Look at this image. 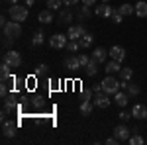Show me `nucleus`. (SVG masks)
Listing matches in <instances>:
<instances>
[{
	"mask_svg": "<svg viewBox=\"0 0 147 145\" xmlns=\"http://www.w3.org/2000/svg\"><path fill=\"white\" fill-rule=\"evenodd\" d=\"M2 32H4V35L6 37H10V39H18L20 35H22V26H20V22H6L4 26H2Z\"/></svg>",
	"mask_w": 147,
	"mask_h": 145,
	"instance_id": "nucleus-1",
	"label": "nucleus"
},
{
	"mask_svg": "<svg viewBox=\"0 0 147 145\" xmlns=\"http://www.w3.org/2000/svg\"><path fill=\"white\" fill-rule=\"evenodd\" d=\"M120 88H122V80H118V78L112 77V75H108V77L102 80V90H104L106 94H116Z\"/></svg>",
	"mask_w": 147,
	"mask_h": 145,
	"instance_id": "nucleus-2",
	"label": "nucleus"
},
{
	"mask_svg": "<svg viewBox=\"0 0 147 145\" xmlns=\"http://www.w3.org/2000/svg\"><path fill=\"white\" fill-rule=\"evenodd\" d=\"M28 6L24 4V6H18V4H12L10 6V16L14 22H26L28 20Z\"/></svg>",
	"mask_w": 147,
	"mask_h": 145,
	"instance_id": "nucleus-3",
	"label": "nucleus"
},
{
	"mask_svg": "<svg viewBox=\"0 0 147 145\" xmlns=\"http://www.w3.org/2000/svg\"><path fill=\"white\" fill-rule=\"evenodd\" d=\"M2 61L8 63L12 69H18L22 65V55H20L18 51H14V49H8V51L4 53V57H2Z\"/></svg>",
	"mask_w": 147,
	"mask_h": 145,
	"instance_id": "nucleus-4",
	"label": "nucleus"
},
{
	"mask_svg": "<svg viewBox=\"0 0 147 145\" xmlns=\"http://www.w3.org/2000/svg\"><path fill=\"white\" fill-rule=\"evenodd\" d=\"M69 43V35H63V34H55L49 37V45L53 49H65Z\"/></svg>",
	"mask_w": 147,
	"mask_h": 145,
	"instance_id": "nucleus-5",
	"label": "nucleus"
},
{
	"mask_svg": "<svg viewBox=\"0 0 147 145\" xmlns=\"http://www.w3.org/2000/svg\"><path fill=\"white\" fill-rule=\"evenodd\" d=\"M108 96H110V94H106L104 90H102V92H96V94H94V104H96L98 108H108V106L112 104V100H110Z\"/></svg>",
	"mask_w": 147,
	"mask_h": 145,
	"instance_id": "nucleus-6",
	"label": "nucleus"
},
{
	"mask_svg": "<svg viewBox=\"0 0 147 145\" xmlns=\"http://www.w3.org/2000/svg\"><path fill=\"white\" fill-rule=\"evenodd\" d=\"M84 34H86V30H84V26H82V24H79V26H71V28H69V32H67L69 39H77V41H79Z\"/></svg>",
	"mask_w": 147,
	"mask_h": 145,
	"instance_id": "nucleus-7",
	"label": "nucleus"
},
{
	"mask_svg": "<svg viewBox=\"0 0 147 145\" xmlns=\"http://www.w3.org/2000/svg\"><path fill=\"white\" fill-rule=\"evenodd\" d=\"M129 134H131V129H129L127 125H124V123L114 127V135H116L120 141H127V139H129Z\"/></svg>",
	"mask_w": 147,
	"mask_h": 145,
	"instance_id": "nucleus-8",
	"label": "nucleus"
},
{
	"mask_svg": "<svg viewBox=\"0 0 147 145\" xmlns=\"http://www.w3.org/2000/svg\"><path fill=\"white\" fill-rule=\"evenodd\" d=\"M131 118H136V120H145L147 118V106L136 104V106L131 108Z\"/></svg>",
	"mask_w": 147,
	"mask_h": 145,
	"instance_id": "nucleus-9",
	"label": "nucleus"
},
{
	"mask_svg": "<svg viewBox=\"0 0 147 145\" xmlns=\"http://www.w3.org/2000/svg\"><path fill=\"white\" fill-rule=\"evenodd\" d=\"M108 53H110V57H112L114 61H120V63L125 59V49H124V47H120V45H114Z\"/></svg>",
	"mask_w": 147,
	"mask_h": 145,
	"instance_id": "nucleus-10",
	"label": "nucleus"
},
{
	"mask_svg": "<svg viewBox=\"0 0 147 145\" xmlns=\"http://www.w3.org/2000/svg\"><path fill=\"white\" fill-rule=\"evenodd\" d=\"M114 14V10L108 6V2H102L100 6H96V16H100V18H110Z\"/></svg>",
	"mask_w": 147,
	"mask_h": 145,
	"instance_id": "nucleus-11",
	"label": "nucleus"
},
{
	"mask_svg": "<svg viewBox=\"0 0 147 145\" xmlns=\"http://www.w3.org/2000/svg\"><path fill=\"white\" fill-rule=\"evenodd\" d=\"M114 102H116L120 108H124L125 104L129 102V94H127V92H120V90H118V92L114 94Z\"/></svg>",
	"mask_w": 147,
	"mask_h": 145,
	"instance_id": "nucleus-12",
	"label": "nucleus"
},
{
	"mask_svg": "<svg viewBox=\"0 0 147 145\" xmlns=\"http://www.w3.org/2000/svg\"><path fill=\"white\" fill-rule=\"evenodd\" d=\"M65 67L69 69V71H77V69H80V61H79V57H75V55H71L65 59Z\"/></svg>",
	"mask_w": 147,
	"mask_h": 145,
	"instance_id": "nucleus-13",
	"label": "nucleus"
},
{
	"mask_svg": "<svg viewBox=\"0 0 147 145\" xmlns=\"http://www.w3.org/2000/svg\"><path fill=\"white\" fill-rule=\"evenodd\" d=\"M37 20L41 24H51L53 22V10H49V8H47V10H41L39 16H37Z\"/></svg>",
	"mask_w": 147,
	"mask_h": 145,
	"instance_id": "nucleus-14",
	"label": "nucleus"
},
{
	"mask_svg": "<svg viewBox=\"0 0 147 145\" xmlns=\"http://www.w3.org/2000/svg\"><path fill=\"white\" fill-rule=\"evenodd\" d=\"M106 55H110V53H106V49H102V47H96L92 51V59L98 61V63H104L106 61Z\"/></svg>",
	"mask_w": 147,
	"mask_h": 145,
	"instance_id": "nucleus-15",
	"label": "nucleus"
},
{
	"mask_svg": "<svg viewBox=\"0 0 147 145\" xmlns=\"http://www.w3.org/2000/svg\"><path fill=\"white\" fill-rule=\"evenodd\" d=\"M96 104L94 102H90V100H82L80 102V114L82 116H90L92 114V108H94Z\"/></svg>",
	"mask_w": 147,
	"mask_h": 145,
	"instance_id": "nucleus-16",
	"label": "nucleus"
},
{
	"mask_svg": "<svg viewBox=\"0 0 147 145\" xmlns=\"http://www.w3.org/2000/svg\"><path fill=\"white\" fill-rule=\"evenodd\" d=\"M2 132H4V137H14V135H16V125L4 120V123H2Z\"/></svg>",
	"mask_w": 147,
	"mask_h": 145,
	"instance_id": "nucleus-17",
	"label": "nucleus"
},
{
	"mask_svg": "<svg viewBox=\"0 0 147 145\" xmlns=\"http://www.w3.org/2000/svg\"><path fill=\"white\" fill-rule=\"evenodd\" d=\"M122 88L127 90L129 96H137V94H139V86H137V84H131V82H127V80H122Z\"/></svg>",
	"mask_w": 147,
	"mask_h": 145,
	"instance_id": "nucleus-18",
	"label": "nucleus"
},
{
	"mask_svg": "<svg viewBox=\"0 0 147 145\" xmlns=\"http://www.w3.org/2000/svg\"><path fill=\"white\" fill-rule=\"evenodd\" d=\"M136 14H137V18H147V2L145 0H137Z\"/></svg>",
	"mask_w": 147,
	"mask_h": 145,
	"instance_id": "nucleus-19",
	"label": "nucleus"
},
{
	"mask_svg": "<svg viewBox=\"0 0 147 145\" xmlns=\"http://www.w3.org/2000/svg\"><path fill=\"white\" fill-rule=\"evenodd\" d=\"M84 73H86L88 77H94V75L98 73V61H94V59H90V61H88V65L84 67Z\"/></svg>",
	"mask_w": 147,
	"mask_h": 145,
	"instance_id": "nucleus-20",
	"label": "nucleus"
},
{
	"mask_svg": "<svg viewBox=\"0 0 147 145\" xmlns=\"http://www.w3.org/2000/svg\"><path fill=\"white\" fill-rule=\"evenodd\" d=\"M122 67H120V61H110V63H106V73L108 75H114V73H120Z\"/></svg>",
	"mask_w": 147,
	"mask_h": 145,
	"instance_id": "nucleus-21",
	"label": "nucleus"
},
{
	"mask_svg": "<svg viewBox=\"0 0 147 145\" xmlns=\"http://www.w3.org/2000/svg\"><path fill=\"white\" fill-rule=\"evenodd\" d=\"M118 12H120L122 16H131V14H136V6H131V4H122V6H118Z\"/></svg>",
	"mask_w": 147,
	"mask_h": 145,
	"instance_id": "nucleus-22",
	"label": "nucleus"
},
{
	"mask_svg": "<svg viewBox=\"0 0 147 145\" xmlns=\"http://www.w3.org/2000/svg\"><path fill=\"white\" fill-rule=\"evenodd\" d=\"M92 39H94V37H92V34H88V32H86V34L79 39L80 47H82V49H88V47H90V43H92Z\"/></svg>",
	"mask_w": 147,
	"mask_h": 145,
	"instance_id": "nucleus-23",
	"label": "nucleus"
},
{
	"mask_svg": "<svg viewBox=\"0 0 147 145\" xmlns=\"http://www.w3.org/2000/svg\"><path fill=\"white\" fill-rule=\"evenodd\" d=\"M65 49H67L69 53H77V51L80 49V43L77 41V39H69V43H67V47H65Z\"/></svg>",
	"mask_w": 147,
	"mask_h": 145,
	"instance_id": "nucleus-24",
	"label": "nucleus"
},
{
	"mask_svg": "<svg viewBox=\"0 0 147 145\" xmlns=\"http://www.w3.org/2000/svg\"><path fill=\"white\" fill-rule=\"evenodd\" d=\"M69 22H73V14L69 10H63L59 14V24H69Z\"/></svg>",
	"mask_w": 147,
	"mask_h": 145,
	"instance_id": "nucleus-25",
	"label": "nucleus"
},
{
	"mask_svg": "<svg viewBox=\"0 0 147 145\" xmlns=\"http://www.w3.org/2000/svg\"><path fill=\"white\" fill-rule=\"evenodd\" d=\"M131 77H134V71H131L129 67H125V69L120 71V80H129Z\"/></svg>",
	"mask_w": 147,
	"mask_h": 145,
	"instance_id": "nucleus-26",
	"label": "nucleus"
},
{
	"mask_svg": "<svg viewBox=\"0 0 147 145\" xmlns=\"http://www.w3.org/2000/svg\"><path fill=\"white\" fill-rule=\"evenodd\" d=\"M127 141H129L131 145H143V143H145V139H143V137H141L139 134H134V135H129V139H127Z\"/></svg>",
	"mask_w": 147,
	"mask_h": 145,
	"instance_id": "nucleus-27",
	"label": "nucleus"
},
{
	"mask_svg": "<svg viewBox=\"0 0 147 145\" xmlns=\"http://www.w3.org/2000/svg\"><path fill=\"white\" fill-rule=\"evenodd\" d=\"M63 4V0H47V8L49 10H59Z\"/></svg>",
	"mask_w": 147,
	"mask_h": 145,
	"instance_id": "nucleus-28",
	"label": "nucleus"
},
{
	"mask_svg": "<svg viewBox=\"0 0 147 145\" xmlns=\"http://www.w3.org/2000/svg\"><path fill=\"white\" fill-rule=\"evenodd\" d=\"M10 65H8V63H4V61H2V65H0V75H2V77H10Z\"/></svg>",
	"mask_w": 147,
	"mask_h": 145,
	"instance_id": "nucleus-29",
	"label": "nucleus"
},
{
	"mask_svg": "<svg viewBox=\"0 0 147 145\" xmlns=\"http://www.w3.org/2000/svg\"><path fill=\"white\" fill-rule=\"evenodd\" d=\"M43 39H45V35L41 34V32H37V34L34 35V39H32V43H34V45H41V43H43Z\"/></svg>",
	"mask_w": 147,
	"mask_h": 145,
	"instance_id": "nucleus-30",
	"label": "nucleus"
},
{
	"mask_svg": "<svg viewBox=\"0 0 147 145\" xmlns=\"http://www.w3.org/2000/svg\"><path fill=\"white\" fill-rule=\"evenodd\" d=\"M122 18H124V16H122V14H120L118 10H114V14L110 16V20H112L114 24H122Z\"/></svg>",
	"mask_w": 147,
	"mask_h": 145,
	"instance_id": "nucleus-31",
	"label": "nucleus"
},
{
	"mask_svg": "<svg viewBox=\"0 0 147 145\" xmlns=\"http://www.w3.org/2000/svg\"><path fill=\"white\" fill-rule=\"evenodd\" d=\"M79 61H80V67H86V65H88V61H90V57L84 55V53H80V55H79Z\"/></svg>",
	"mask_w": 147,
	"mask_h": 145,
	"instance_id": "nucleus-32",
	"label": "nucleus"
},
{
	"mask_svg": "<svg viewBox=\"0 0 147 145\" xmlns=\"http://www.w3.org/2000/svg\"><path fill=\"white\" fill-rule=\"evenodd\" d=\"M92 94H94V90H82V100H90Z\"/></svg>",
	"mask_w": 147,
	"mask_h": 145,
	"instance_id": "nucleus-33",
	"label": "nucleus"
},
{
	"mask_svg": "<svg viewBox=\"0 0 147 145\" xmlns=\"http://www.w3.org/2000/svg\"><path fill=\"white\" fill-rule=\"evenodd\" d=\"M47 69H49L47 65H39V67H37V71H35V75H45Z\"/></svg>",
	"mask_w": 147,
	"mask_h": 145,
	"instance_id": "nucleus-34",
	"label": "nucleus"
},
{
	"mask_svg": "<svg viewBox=\"0 0 147 145\" xmlns=\"http://www.w3.org/2000/svg\"><path fill=\"white\" fill-rule=\"evenodd\" d=\"M131 118V112H120V120L125 122V120H129Z\"/></svg>",
	"mask_w": 147,
	"mask_h": 145,
	"instance_id": "nucleus-35",
	"label": "nucleus"
},
{
	"mask_svg": "<svg viewBox=\"0 0 147 145\" xmlns=\"http://www.w3.org/2000/svg\"><path fill=\"white\" fill-rule=\"evenodd\" d=\"M0 94H2V98H4V96H8V86H6V84H2V86H0Z\"/></svg>",
	"mask_w": 147,
	"mask_h": 145,
	"instance_id": "nucleus-36",
	"label": "nucleus"
},
{
	"mask_svg": "<svg viewBox=\"0 0 147 145\" xmlns=\"http://www.w3.org/2000/svg\"><path fill=\"white\" fill-rule=\"evenodd\" d=\"M77 2H79V0H63V4H65V6H75Z\"/></svg>",
	"mask_w": 147,
	"mask_h": 145,
	"instance_id": "nucleus-37",
	"label": "nucleus"
},
{
	"mask_svg": "<svg viewBox=\"0 0 147 145\" xmlns=\"http://www.w3.org/2000/svg\"><path fill=\"white\" fill-rule=\"evenodd\" d=\"M92 90H94V94H96V92H102V82H100V84H94Z\"/></svg>",
	"mask_w": 147,
	"mask_h": 145,
	"instance_id": "nucleus-38",
	"label": "nucleus"
},
{
	"mask_svg": "<svg viewBox=\"0 0 147 145\" xmlns=\"http://www.w3.org/2000/svg\"><path fill=\"white\" fill-rule=\"evenodd\" d=\"M94 2H96V0H82L84 6H94Z\"/></svg>",
	"mask_w": 147,
	"mask_h": 145,
	"instance_id": "nucleus-39",
	"label": "nucleus"
},
{
	"mask_svg": "<svg viewBox=\"0 0 147 145\" xmlns=\"http://www.w3.org/2000/svg\"><path fill=\"white\" fill-rule=\"evenodd\" d=\"M22 2L26 4V6H28V8H30V6H34V2H35V0H22Z\"/></svg>",
	"mask_w": 147,
	"mask_h": 145,
	"instance_id": "nucleus-40",
	"label": "nucleus"
},
{
	"mask_svg": "<svg viewBox=\"0 0 147 145\" xmlns=\"http://www.w3.org/2000/svg\"><path fill=\"white\" fill-rule=\"evenodd\" d=\"M8 2H10V4H18V0H8Z\"/></svg>",
	"mask_w": 147,
	"mask_h": 145,
	"instance_id": "nucleus-41",
	"label": "nucleus"
},
{
	"mask_svg": "<svg viewBox=\"0 0 147 145\" xmlns=\"http://www.w3.org/2000/svg\"><path fill=\"white\" fill-rule=\"evenodd\" d=\"M102 2H110V0H102Z\"/></svg>",
	"mask_w": 147,
	"mask_h": 145,
	"instance_id": "nucleus-42",
	"label": "nucleus"
}]
</instances>
